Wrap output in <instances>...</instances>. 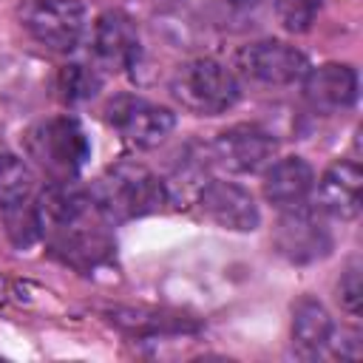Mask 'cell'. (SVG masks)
Listing matches in <instances>:
<instances>
[{
    "mask_svg": "<svg viewBox=\"0 0 363 363\" xmlns=\"http://www.w3.org/2000/svg\"><path fill=\"white\" fill-rule=\"evenodd\" d=\"M303 79V99L320 111L335 113L357 99V71L346 62H323L318 68H306Z\"/></svg>",
    "mask_w": 363,
    "mask_h": 363,
    "instance_id": "30bf717a",
    "label": "cell"
},
{
    "mask_svg": "<svg viewBox=\"0 0 363 363\" xmlns=\"http://www.w3.org/2000/svg\"><path fill=\"white\" fill-rule=\"evenodd\" d=\"M99 91V74L82 62H71L60 71V94L65 102L91 99Z\"/></svg>",
    "mask_w": 363,
    "mask_h": 363,
    "instance_id": "ac0fdd59",
    "label": "cell"
},
{
    "mask_svg": "<svg viewBox=\"0 0 363 363\" xmlns=\"http://www.w3.org/2000/svg\"><path fill=\"white\" fill-rule=\"evenodd\" d=\"M363 173L357 162H335L318 182V210L340 221L354 218L360 210Z\"/></svg>",
    "mask_w": 363,
    "mask_h": 363,
    "instance_id": "7c38bea8",
    "label": "cell"
},
{
    "mask_svg": "<svg viewBox=\"0 0 363 363\" xmlns=\"http://www.w3.org/2000/svg\"><path fill=\"white\" fill-rule=\"evenodd\" d=\"M105 113L113 130L136 147H153L164 142L176 128V113L170 108L142 96H116L113 102H108Z\"/></svg>",
    "mask_w": 363,
    "mask_h": 363,
    "instance_id": "8992f818",
    "label": "cell"
},
{
    "mask_svg": "<svg viewBox=\"0 0 363 363\" xmlns=\"http://www.w3.org/2000/svg\"><path fill=\"white\" fill-rule=\"evenodd\" d=\"M312 187H315V170L301 156H284L278 162H269V170L264 173V199L275 207L306 201Z\"/></svg>",
    "mask_w": 363,
    "mask_h": 363,
    "instance_id": "4fadbf2b",
    "label": "cell"
},
{
    "mask_svg": "<svg viewBox=\"0 0 363 363\" xmlns=\"http://www.w3.org/2000/svg\"><path fill=\"white\" fill-rule=\"evenodd\" d=\"M199 207L210 221L235 233H252L261 221L252 193L235 182H221V179L207 182L199 190Z\"/></svg>",
    "mask_w": 363,
    "mask_h": 363,
    "instance_id": "9c48e42d",
    "label": "cell"
},
{
    "mask_svg": "<svg viewBox=\"0 0 363 363\" xmlns=\"http://www.w3.org/2000/svg\"><path fill=\"white\" fill-rule=\"evenodd\" d=\"M105 221H130L159 213L167 204V184L136 162H119L88 190Z\"/></svg>",
    "mask_w": 363,
    "mask_h": 363,
    "instance_id": "6da1fadb",
    "label": "cell"
},
{
    "mask_svg": "<svg viewBox=\"0 0 363 363\" xmlns=\"http://www.w3.org/2000/svg\"><path fill=\"white\" fill-rule=\"evenodd\" d=\"M6 292H9V284H6V278L0 275V303H3V298H6Z\"/></svg>",
    "mask_w": 363,
    "mask_h": 363,
    "instance_id": "44dd1931",
    "label": "cell"
},
{
    "mask_svg": "<svg viewBox=\"0 0 363 363\" xmlns=\"http://www.w3.org/2000/svg\"><path fill=\"white\" fill-rule=\"evenodd\" d=\"M17 20L23 31L51 51H71L85 31V9L79 0H20Z\"/></svg>",
    "mask_w": 363,
    "mask_h": 363,
    "instance_id": "277c9868",
    "label": "cell"
},
{
    "mask_svg": "<svg viewBox=\"0 0 363 363\" xmlns=\"http://www.w3.org/2000/svg\"><path fill=\"white\" fill-rule=\"evenodd\" d=\"M272 244L289 264H312L332 252V233L323 221V213L301 201L281 207Z\"/></svg>",
    "mask_w": 363,
    "mask_h": 363,
    "instance_id": "5b68a950",
    "label": "cell"
},
{
    "mask_svg": "<svg viewBox=\"0 0 363 363\" xmlns=\"http://www.w3.org/2000/svg\"><path fill=\"white\" fill-rule=\"evenodd\" d=\"M173 96L199 116H218L238 102L235 74L213 57H196L176 68L170 79Z\"/></svg>",
    "mask_w": 363,
    "mask_h": 363,
    "instance_id": "3957f363",
    "label": "cell"
},
{
    "mask_svg": "<svg viewBox=\"0 0 363 363\" xmlns=\"http://www.w3.org/2000/svg\"><path fill=\"white\" fill-rule=\"evenodd\" d=\"M3 221H6V233L17 247H28L43 235V221H40V210L34 201L23 199L14 204L3 207Z\"/></svg>",
    "mask_w": 363,
    "mask_h": 363,
    "instance_id": "e0dca14e",
    "label": "cell"
},
{
    "mask_svg": "<svg viewBox=\"0 0 363 363\" xmlns=\"http://www.w3.org/2000/svg\"><path fill=\"white\" fill-rule=\"evenodd\" d=\"M320 11V0H275L278 23L289 34H303L312 28L315 17Z\"/></svg>",
    "mask_w": 363,
    "mask_h": 363,
    "instance_id": "d6986e66",
    "label": "cell"
},
{
    "mask_svg": "<svg viewBox=\"0 0 363 363\" xmlns=\"http://www.w3.org/2000/svg\"><path fill=\"white\" fill-rule=\"evenodd\" d=\"M238 68L247 79L261 85H292L306 74L309 60L289 43L258 40L238 51Z\"/></svg>",
    "mask_w": 363,
    "mask_h": 363,
    "instance_id": "52a82bcc",
    "label": "cell"
},
{
    "mask_svg": "<svg viewBox=\"0 0 363 363\" xmlns=\"http://www.w3.org/2000/svg\"><path fill=\"white\" fill-rule=\"evenodd\" d=\"M94 48L102 65L111 71H128L139 60L142 43H139V28L130 14L111 9L99 14L96 28H94Z\"/></svg>",
    "mask_w": 363,
    "mask_h": 363,
    "instance_id": "8fae6325",
    "label": "cell"
},
{
    "mask_svg": "<svg viewBox=\"0 0 363 363\" xmlns=\"http://www.w3.org/2000/svg\"><path fill=\"white\" fill-rule=\"evenodd\" d=\"M116 326H122L130 335H159V332H184V329H196L193 320L187 318H176V315H162V312H136V309H125V312H113L111 318Z\"/></svg>",
    "mask_w": 363,
    "mask_h": 363,
    "instance_id": "9a60e30c",
    "label": "cell"
},
{
    "mask_svg": "<svg viewBox=\"0 0 363 363\" xmlns=\"http://www.w3.org/2000/svg\"><path fill=\"white\" fill-rule=\"evenodd\" d=\"M335 337V323L326 312V306L315 298H301L292 309V349L298 357H318L323 349H329Z\"/></svg>",
    "mask_w": 363,
    "mask_h": 363,
    "instance_id": "5bb4252c",
    "label": "cell"
},
{
    "mask_svg": "<svg viewBox=\"0 0 363 363\" xmlns=\"http://www.w3.org/2000/svg\"><path fill=\"white\" fill-rule=\"evenodd\" d=\"M26 150L51 182H74L91 156V142L74 116H51L26 133Z\"/></svg>",
    "mask_w": 363,
    "mask_h": 363,
    "instance_id": "7a4b0ae2",
    "label": "cell"
},
{
    "mask_svg": "<svg viewBox=\"0 0 363 363\" xmlns=\"http://www.w3.org/2000/svg\"><path fill=\"white\" fill-rule=\"evenodd\" d=\"M31 190H34L31 167L14 153H0V207L28 199Z\"/></svg>",
    "mask_w": 363,
    "mask_h": 363,
    "instance_id": "2e32d148",
    "label": "cell"
},
{
    "mask_svg": "<svg viewBox=\"0 0 363 363\" xmlns=\"http://www.w3.org/2000/svg\"><path fill=\"white\" fill-rule=\"evenodd\" d=\"M360 261L352 258L337 281V301L349 315H360V303H363V281H360Z\"/></svg>",
    "mask_w": 363,
    "mask_h": 363,
    "instance_id": "ffe728a7",
    "label": "cell"
},
{
    "mask_svg": "<svg viewBox=\"0 0 363 363\" xmlns=\"http://www.w3.org/2000/svg\"><path fill=\"white\" fill-rule=\"evenodd\" d=\"M275 150L278 142L272 139V133L250 122L221 130L213 145L216 159L233 173H258L275 159Z\"/></svg>",
    "mask_w": 363,
    "mask_h": 363,
    "instance_id": "ba28073f",
    "label": "cell"
}]
</instances>
